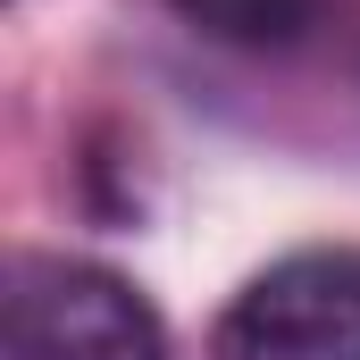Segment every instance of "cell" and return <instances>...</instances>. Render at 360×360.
I'll list each match as a JSON object with an SVG mask.
<instances>
[{"instance_id":"1","label":"cell","mask_w":360,"mask_h":360,"mask_svg":"<svg viewBox=\"0 0 360 360\" xmlns=\"http://www.w3.org/2000/svg\"><path fill=\"white\" fill-rule=\"evenodd\" d=\"M8 360H176L143 285L101 260L17 252L8 260Z\"/></svg>"},{"instance_id":"2","label":"cell","mask_w":360,"mask_h":360,"mask_svg":"<svg viewBox=\"0 0 360 360\" xmlns=\"http://www.w3.org/2000/svg\"><path fill=\"white\" fill-rule=\"evenodd\" d=\"M210 360H360V243H310L243 276Z\"/></svg>"},{"instance_id":"3","label":"cell","mask_w":360,"mask_h":360,"mask_svg":"<svg viewBox=\"0 0 360 360\" xmlns=\"http://www.w3.org/2000/svg\"><path fill=\"white\" fill-rule=\"evenodd\" d=\"M218 51H302L327 25V0H160Z\"/></svg>"}]
</instances>
